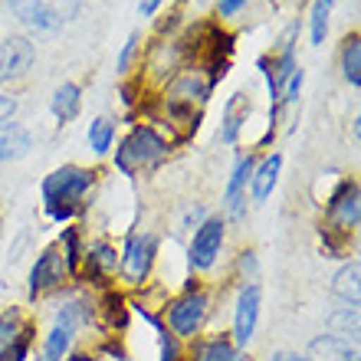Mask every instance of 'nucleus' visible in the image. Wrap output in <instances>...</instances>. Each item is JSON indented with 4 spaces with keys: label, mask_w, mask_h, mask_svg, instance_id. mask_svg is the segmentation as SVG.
I'll list each match as a JSON object with an SVG mask.
<instances>
[{
    "label": "nucleus",
    "mask_w": 361,
    "mask_h": 361,
    "mask_svg": "<svg viewBox=\"0 0 361 361\" xmlns=\"http://www.w3.org/2000/svg\"><path fill=\"white\" fill-rule=\"evenodd\" d=\"M92 188V171L86 168H59L43 180V207L53 220H69L82 210V197Z\"/></svg>",
    "instance_id": "f257e3e1"
},
{
    "label": "nucleus",
    "mask_w": 361,
    "mask_h": 361,
    "mask_svg": "<svg viewBox=\"0 0 361 361\" xmlns=\"http://www.w3.org/2000/svg\"><path fill=\"white\" fill-rule=\"evenodd\" d=\"M168 154V142H164L161 135L148 128V125H135L128 138L118 145V152H115V164H118V171L122 174H135L142 171V168H152L158 164Z\"/></svg>",
    "instance_id": "f03ea898"
},
{
    "label": "nucleus",
    "mask_w": 361,
    "mask_h": 361,
    "mask_svg": "<svg viewBox=\"0 0 361 361\" xmlns=\"http://www.w3.org/2000/svg\"><path fill=\"white\" fill-rule=\"evenodd\" d=\"M10 10L37 33H53L79 13L82 0H7Z\"/></svg>",
    "instance_id": "7ed1b4c3"
},
{
    "label": "nucleus",
    "mask_w": 361,
    "mask_h": 361,
    "mask_svg": "<svg viewBox=\"0 0 361 361\" xmlns=\"http://www.w3.org/2000/svg\"><path fill=\"white\" fill-rule=\"evenodd\" d=\"M220 250H224V220L207 217L197 227L194 240H190V267L194 269H210L217 263Z\"/></svg>",
    "instance_id": "20e7f679"
},
{
    "label": "nucleus",
    "mask_w": 361,
    "mask_h": 361,
    "mask_svg": "<svg viewBox=\"0 0 361 361\" xmlns=\"http://www.w3.org/2000/svg\"><path fill=\"white\" fill-rule=\"evenodd\" d=\"M361 217V200H358V184L355 180H342L329 197V220L338 233H352L358 227Z\"/></svg>",
    "instance_id": "39448f33"
},
{
    "label": "nucleus",
    "mask_w": 361,
    "mask_h": 361,
    "mask_svg": "<svg viewBox=\"0 0 361 361\" xmlns=\"http://www.w3.org/2000/svg\"><path fill=\"white\" fill-rule=\"evenodd\" d=\"M154 257H158V237H152V233L132 237L122 257V276L128 283H142L145 276L152 273Z\"/></svg>",
    "instance_id": "423d86ee"
},
{
    "label": "nucleus",
    "mask_w": 361,
    "mask_h": 361,
    "mask_svg": "<svg viewBox=\"0 0 361 361\" xmlns=\"http://www.w3.org/2000/svg\"><path fill=\"white\" fill-rule=\"evenodd\" d=\"M207 305L210 299L204 293H188L180 295L178 302L171 305V312H168V322H171V332L174 335H194L204 325V315H207Z\"/></svg>",
    "instance_id": "0eeeda50"
},
{
    "label": "nucleus",
    "mask_w": 361,
    "mask_h": 361,
    "mask_svg": "<svg viewBox=\"0 0 361 361\" xmlns=\"http://www.w3.org/2000/svg\"><path fill=\"white\" fill-rule=\"evenodd\" d=\"M33 59H37V49H33V43H30V39L7 37L4 43H0V82L23 76Z\"/></svg>",
    "instance_id": "6e6552de"
},
{
    "label": "nucleus",
    "mask_w": 361,
    "mask_h": 361,
    "mask_svg": "<svg viewBox=\"0 0 361 361\" xmlns=\"http://www.w3.org/2000/svg\"><path fill=\"white\" fill-rule=\"evenodd\" d=\"M259 302H263V293L259 286H243L237 299V315H233V335H237V345H247L257 332L259 322Z\"/></svg>",
    "instance_id": "1a4fd4ad"
},
{
    "label": "nucleus",
    "mask_w": 361,
    "mask_h": 361,
    "mask_svg": "<svg viewBox=\"0 0 361 361\" xmlns=\"http://www.w3.org/2000/svg\"><path fill=\"white\" fill-rule=\"evenodd\" d=\"M63 273H66V267L59 263L56 250H53V247L43 250V253H39V259L33 263V269H30V299H37L39 293L53 289V286L63 279Z\"/></svg>",
    "instance_id": "9d476101"
},
{
    "label": "nucleus",
    "mask_w": 361,
    "mask_h": 361,
    "mask_svg": "<svg viewBox=\"0 0 361 361\" xmlns=\"http://www.w3.org/2000/svg\"><path fill=\"white\" fill-rule=\"evenodd\" d=\"M73 335H76V302L66 305V309L59 312L56 325H53V332H49V338H47L43 361H63V355H66L69 345H73Z\"/></svg>",
    "instance_id": "9b49d317"
},
{
    "label": "nucleus",
    "mask_w": 361,
    "mask_h": 361,
    "mask_svg": "<svg viewBox=\"0 0 361 361\" xmlns=\"http://www.w3.org/2000/svg\"><path fill=\"white\" fill-rule=\"evenodd\" d=\"M250 99L243 92H233L227 99V105H224V122H220V138L227 145H233L240 138V128H243V122L250 118Z\"/></svg>",
    "instance_id": "f8f14e48"
},
{
    "label": "nucleus",
    "mask_w": 361,
    "mask_h": 361,
    "mask_svg": "<svg viewBox=\"0 0 361 361\" xmlns=\"http://www.w3.org/2000/svg\"><path fill=\"white\" fill-rule=\"evenodd\" d=\"M309 352L319 361H358V348L348 338H338V335H319V338H312Z\"/></svg>",
    "instance_id": "ddd939ff"
},
{
    "label": "nucleus",
    "mask_w": 361,
    "mask_h": 361,
    "mask_svg": "<svg viewBox=\"0 0 361 361\" xmlns=\"http://www.w3.org/2000/svg\"><path fill=\"white\" fill-rule=\"evenodd\" d=\"M30 152V132L17 122H0V161H17Z\"/></svg>",
    "instance_id": "4468645a"
},
{
    "label": "nucleus",
    "mask_w": 361,
    "mask_h": 361,
    "mask_svg": "<svg viewBox=\"0 0 361 361\" xmlns=\"http://www.w3.org/2000/svg\"><path fill=\"white\" fill-rule=\"evenodd\" d=\"M279 168H283V154H269L267 161L253 168L250 184H253V200H257V204H263V200L273 194L276 180H279Z\"/></svg>",
    "instance_id": "2eb2a0df"
},
{
    "label": "nucleus",
    "mask_w": 361,
    "mask_h": 361,
    "mask_svg": "<svg viewBox=\"0 0 361 361\" xmlns=\"http://www.w3.org/2000/svg\"><path fill=\"white\" fill-rule=\"evenodd\" d=\"M79 105H82V95H79V86L76 82H63V86L53 92V102H49V109H53V115H56L59 125L73 122L79 115Z\"/></svg>",
    "instance_id": "dca6fc26"
},
{
    "label": "nucleus",
    "mask_w": 361,
    "mask_h": 361,
    "mask_svg": "<svg viewBox=\"0 0 361 361\" xmlns=\"http://www.w3.org/2000/svg\"><path fill=\"white\" fill-rule=\"evenodd\" d=\"M253 168H257L253 154L237 158V164H233V174H230V184H227V204L233 207V214H240V204H243V188H247V180H250V174H253Z\"/></svg>",
    "instance_id": "f3484780"
},
{
    "label": "nucleus",
    "mask_w": 361,
    "mask_h": 361,
    "mask_svg": "<svg viewBox=\"0 0 361 361\" xmlns=\"http://www.w3.org/2000/svg\"><path fill=\"white\" fill-rule=\"evenodd\" d=\"M342 76L352 89L361 86V37L358 33L345 37V43H342Z\"/></svg>",
    "instance_id": "a211bd4d"
},
{
    "label": "nucleus",
    "mask_w": 361,
    "mask_h": 361,
    "mask_svg": "<svg viewBox=\"0 0 361 361\" xmlns=\"http://www.w3.org/2000/svg\"><path fill=\"white\" fill-rule=\"evenodd\" d=\"M358 259H352V263H345L338 273H335L332 279V293L342 295L348 305H358Z\"/></svg>",
    "instance_id": "6ab92c4d"
},
{
    "label": "nucleus",
    "mask_w": 361,
    "mask_h": 361,
    "mask_svg": "<svg viewBox=\"0 0 361 361\" xmlns=\"http://www.w3.org/2000/svg\"><path fill=\"white\" fill-rule=\"evenodd\" d=\"M237 352H233V345H230L227 335H217V338H207V342H200L194 348V361H233Z\"/></svg>",
    "instance_id": "aec40b11"
},
{
    "label": "nucleus",
    "mask_w": 361,
    "mask_h": 361,
    "mask_svg": "<svg viewBox=\"0 0 361 361\" xmlns=\"http://www.w3.org/2000/svg\"><path fill=\"white\" fill-rule=\"evenodd\" d=\"M335 0H315L312 13H309V30H312V43L322 47L325 37H329V17H332Z\"/></svg>",
    "instance_id": "412c9836"
},
{
    "label": "nucleus",
    "mask_w": 361,
    "mask_h": 361,
    "mask_svg": "<svg viewBox=\"0 0 361 361\" xmlns=\"http://www.w3.org/2000/svg\"><path fill=\"white\" fill-rule=\"evenodd\" d=\"M112 142H115V122H109V118L89 122V148H92L95 154H105L112 148Z\"/></svg>",
    "instance_id": "4be33fe9"
},
{
    "label": "nucleus",
    "mask_w": 361,
    "mask_h": 361,
    "mask_svg": "<svg viewBox=\"0 0 361 361\" xmlns=\"http://www.w3.org/2000/svg\"><path fill=\"white\" fill-rule=\"evenodd\" d=\"M86 263H89V276H109L115 273V250L109 243H99L86 253Z\"/></svg>",
    "instance_id": "5701e85b"
},
{
    "label": "nucleus",
    "mask_w": 361,
    "mask_h": 361,
    "mask_svg": "<svg viewBox=\"0 0 361 361\" xmlns=\"http://www.w3.org/2000/svg\"><path fill=\"white\" fill-rule=\"evenodd\" d=\"M329 325L338 332V338H358V305H342V312L329 315Z\"/></svg>",
    "instance_id": "b1692460"
},
{
    "label": "nucleus",
    "mask_w": 361,
    "mask_h": 361,
    "mask_svg": "<svg viewBox=\"0 0 361 361\" xmlns=\"http://www.w3.org/2000/svg\"><path fill=\"white\" fill-rule=\"evenodd\" d=\"M210 95V89H207V82H200V79H194V76H184V79H178L171 86V99L178 102V99H188V102H194V99H207Z\"/></svg>",
    "instance_id": "393cba45"
},
{
    "label": "nucleus",
    "mask_w": 361,
    "mask_h": 361,
    "mask_svg": "<svg viewBox=\"0 0 361 361\" xmlns=\"http://www.w3.org/2000/svg\"><path fill=\"white\" fill-rule=\"evenodd\" d=\"M30 342H33V332L23 325L17 338H13L7 348H0V361H23L30 355Z\"/></svg>",
    "instance_id": "a878e982"
},
{
    "label": "nucleus",
    "mask_w": 361,
    "mask_h": 361,
    "mask_svg": "<svg viewBox=\"0 0 361 361\" xmlns=\"http://www.w3.org/2000/svg\"><path fill=\"white\" fill-rule=\"evenodd\" d=\"M63 243H66V269H69V273H76L79 257H82V253H79V233L69 227L66 233H63Z\"/></svg>",
    "instance_id": "bb28decb"
},
{
    "label": "nucleus",
    "mask_w": 361,
    "mask_h": 361,
    "mask_svg": "<svg viewBox=\"0 0 361 361\" xmlns=\"http://www.w3.org/2000/svg\"><path fill=\"white\" fill-rule=\"evenodd\" d=\"M20 335V322H17V315L13 312H4L0 315V348H7L13 338Z\"/></svg>",
    "instance_id": "cd10ccee"
},
{
    "label": "nucleus",
    "mask_w": 361,
    "mask_h": 361,
    "mask_svg": "<svg viewBox=\"0 0 361 361\" xmlns=\"http://www.w3.org/2000/svg\"><path fill=\"white\" fill-rule=\"evenodd\" d=\"M158 325V322H154ZM158 332H161V361H178L180 352H178V342H174V335L168 332V329H161L158 325Z\"/></svg>",
    "instance_id": "c85d7f7f"
},
{
    "label": "nucleus",
    "mask_w": 361,
    "mask_h": 361,
    "mask_svg": "<svg viewBox=\"0 0 361 361\" xmlns=\"http://www.w3.org/2000/svg\"><path fill=\"white\" fill-rule=\"evenodd\" d=\"M135 49H138V33H132V37L125 39L122 53H118V73H125V69H128V63H132V56H135Z\"/></svg>",
    "instance_id": "c756f323"
},
{
    "label": "nucleus",
    "mask_w": 361,
    "mask_h": 361,
    "mask_svg": "<svg viewBox=\"0 0 361 361\" xmlns=\"http://www.w3.org/2000/svg\"><path fill=\"white\" fill-rule=\"evenodd\" d=\"M250 0H217V17L220 20H227V17H233V13H240V10L247 7Z\"/></svg>",
    "instance_id": "7c9ffc66"
},
{
    "label": "nucleus",
    "mask_w": 361,
    "mask_h": 361,
    "mask_svg": "<svg viewBox=\"0 0 361 361\" xmlns=\"http://www.w3.org/2000/svg\"><path fill=\"white\" fill-rule=\"evenodd\" d=\"M13 112H17V99H13V95H4V92H0V122H7Z\"/></svg>",
    "instance_id": "2f4dec72"
},
{
    "label": "nucleus",
    "mask_w": 361,
    "mask_h": 361,
    "mask_svg": "<svg viewBox=\"0 0 361 361\" xmlns=\"http://www.w3.org/2000/svg\"><path fill=\"white\" fill-rule=\"evenodd\" d=\"M161 4H164V0H138V13H142V17H152Z\"/></svg>",
    "instance_id": "473e14b6"
},
{
    "label": "nucleus",
    "mask_w": 361,
    "mask_h": 361,
    "mask_svg": "<svg viewBox=\"0 0 361 361\" xmlns=\"http://www.w3.org/2000/svg\"><path fill=\"white\" fill-rule=\"evenodd\" d=\"M273 361H315V358H299L293 352H279V355H273Z\"/></svg>",
    "instance_id": "72a5a7b5"
}]
</instances>
